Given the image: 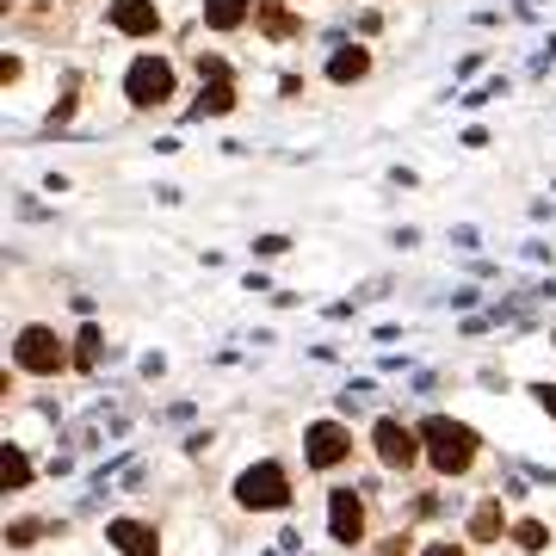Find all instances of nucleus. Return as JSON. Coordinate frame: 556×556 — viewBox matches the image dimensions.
Masks as SVG:
<instances>
[{
  "instance_id": "nucleus-15",
  "label": "nucleus",
  "mask_w": 556,
  "mask_h": 556,
  "mask_svg": "<svg viewBox=\"0 0 556 556\" xmlns=\"http://www.w3.org/2000/svg\"><path fill=\"white\" fill-rule=\"evenodd\" d=\"M514 538H519V551H544V526H538V519H519Z\"/></svg>"
},
{
  "instance_id": "nucleus-9",
  "label": "nucleus",
  "mask_w": 556,
  "mask_h": 556,
  "mask_svg": "<svg viewBox=\"0 0 556 556\" xmlns=\"http://www.w3.org/2000/svg\"><path fill=\"white\" fill-rule=\"evenodd\" d=\"M112 544H118L124 556H161L155 551V532H149V526H137V519H118V526H112Z\"/></svg>"
},
{
  "instance_id": "nucleus-8",
  "label": "nucleus",
  "mask_w": 556,
  "mask_h": 556,
  "mask_svg": "<svg viewBox=\"0 0 556 556\" xmlns=\"http://www.w3.org/2000/svg\"><path fill=\"white\" fill-rule=\"evenodd\" d=\"M328 526H334L340 544H358V532H365V507L353 501V489H346V495H334V507H328Z\"/></svg>"
},
{
  "instance_id": "nucleus-10",
  "label": "nucleus",
  "mask_w": 556,
  "mask_h": 556,
  "mask_svg": "<svg viewBox=\"0 0 556 556\" xmlns=\"http://www.w3.org/2000/svg\"><path fill=\"white\" fill-rule=\"evenodd\" d=\"M229 105H236V87H229V80H211V87H204V100L192 105V118H223Z\"/></svg>"
},
{
  "instance_id": "nucleus-6",
  "label": "nucleus",
  "mask_w": 556,
  "mask_h": 556,
  "mask_svg": "<svg viewBox=\"0 0 556 556\" xmlns=\"http://www.w3.org/2000/svg\"><path fill=\"white\" fill-rule=\"evenodd\" d=\"M346 452H353V439H346V427H334V420H321V427H309V464H316V470L340 464Z\"/></svg>"
},
{
  "instance_id": "nucleus-4",
  "label": "nucleus",
  "mask_w": 556,
  "mask_h": 556,
  "mask_svg": "<svg viewBox=\"0 0 556 556\" xmlns=\"http://www.w3.org/2000/svg\"><path fill=\"white\" fill-rule=\"evenodd\" d=\"M20 365H25V371H38V378L62 371V340L50 334V328H25V334H20Z\"/></svg>"
},
{
  "instance_id": "nucleus-20",
  "label": "nucleus",
  "mask_w": 556,
  "mask_h": 556,
  "mask_svg": "<svg viewBox=\"0 0 556 556\" xmlns=\"http://www.w3.org/2000/svg\"><path fill=\"white\" fill-rule=\"evenodd\" d=\"M383 556H408V551H402V538H396V544H383Z\"/></svg>"
},
{
  "instance_id": "nucleus-3",
  "label": "nucleus",
  "mask_w": 556,
  "mask_h": 556,
  "mask_svg": "<svg viewBox=\"0 0 556 556\" xmlns=\"http://www.w3.org/2000/svg\"><path fill=\"white\" fill-rule=\"evenodd\" d=\"M236 489H241V507H285V495H291L278 464H254V470H248Z\"/></svg>"
},
{
  "instance_id": "nucleus-5",
  "label": "nucleus",
  "mask_w": 556,
  "mask_h": 556,
  "mask_svg": "<svg viewBox=\"0 0 556 556\" xmlns=\"http://www.w3.org/2000/svg\"><path fill=\"white\" fill-rule=\"evenodd\" d=\"M371 439H378V457L390 464V470H408V464L420 457V439L408 433L402 420H378V433H371Z\"/></svg>"
},
{
  "instance_id": "nucleus-16",
  "label": "nucleus",
  "mask_w": 556,
  "mask_h": 556,
  "mask_svg": "<svg viewBox=\"0 0 556 556\" xmlns=\"http://www.w3.org/2000/svg\"><path fill=\"white\" fill-rule=\"evenodd\" d=\"M260 20H266V31H273V38H285V31H291V20H285V7H278V0L260 13Z\"/></svg>"
},
{
  "instance_id": "nucleus-7",
  "label": "nucleus",
  "mask_w": 556,
  "mask_h": 556,
  "mask_svg": "<svg viewBox=\"0 0 556 556\" xmlns=\"http://www.w3.org/2000/svg\"><path fill=\"white\" fill-rule=\"evenodd\" d=\"M112 25L130 31V38H149L161 25V13H155V0H112Z\"/></svg>"
},
{
  "instance_id": "nucleus-17",
  "label": "nucleus",
  "mask_w": 556,
  "mask_h": 556,
  "mask_svg": "<svg viewBox=\"0 0 556 556\" xmlns=\"http://www.w3.org/2000/svg\"><path fill=\"white\" fill-rule=\"evenodd\" d=\"M80 365H100V334H93V328H87V334H80Z\"/></svg>"
},
{
  "instance_id": "nucleus-11",
  "label": "nucleus",
  "mask_w": 556,
  "mask_h": 556,
  "mask_svg": "<svg viewBox=\"0 0 556 556\" xmlns=\"http://www.w3.org/2000/svg\"><path fill=\"white\" fill-rule=\"evenodd\" d=\"M204 20L217 25V31H229V25L248 20V0H204Z\"/></svg>"
},
{
  "instance_id": "nucleus-13",
  "label": "nucleus",
  "mask_w": 556,
  "mask_h": 556,
  "mask_svg": "<svg viewBox=\"0 0 556 556\" xmlns=\"http://www.w3.org/2000/svg\"><path fill=\"white\" fill-rule=\"evenodd\" d=\"M365 68H371V56H365V50H340V56L328 62V75H334V80H358Z\"/></svg>"
},
{
  "instance_id": "nucleus-2",
  "label": "nucleus",
  "mask_w": 556,
  "mask_h": 556,
  "mask_svg": "<svg viewBox=\"0 0 556 556\" xmlns=\"http://www.w3.org/2000/svg\"><path fill=\"white\" fill-rule=\"evenodd\" d=\"M124 93L137 105H161V100H174V68L161 56H142L137 68H130V80H124Z\"/></svg>"
},
{
  "instance_id": "nucleus-14",
  "label": "nucleus",
  "mask_w": 556,
  "mask_h": 556,
  "mask_svg": "<svg viewBox=\"0 0 556 556\" xmlns=\"http://www.w3.org/2000/svg\"><path fill=\"white\" fill-rule=\"evenodd\" d=\"M495 532H501V507L489 501V507H477V519H470V538H482V544H489Z\"/></svg>"
},
{
  "instance_id": "nucleus-1",
  "label": "nucleus",
  "mask_w": 556,
  "mask_h": 556,
  "mask_svg": "<svg viewBox=\"0 0 556 556\" xmlns=\"http://www.w3.org/2000/svg\"><path fill=\"white\" fill-rule=\"evenodd\" d=\"M420 439H427V457H433L445 477H464V470L477 464V433H470V427H457V420H445V415L427 420Z\"/></svg>"
},
{
  "instance_id": "nucleus-18",
  "label": "nucleus",
  "mask_w": 556,
  "mask_h": 556,
  "mask_svg": "<svg viewBox=\"0 0 556 556\" xmlns=\"http://www.w3.org/2000/svg\"><path fill=\"white\" fill-rule=\"evenodd\" d=\"M427 556H464V551H457V544H433Z\"/></svg>"
},
{
  "instance_id": "nucleus-12",
  "label": "nucleus",
  "mask_w": 556,
  "mask_h": 556,
  "mask_svg": "<svg viewBox=\"0 0 556 556\" xmlns=\"http://www.w3.org/2000/svg\"><path fill=\"white\" fill-rule=\"evenodd\" d=\"M0 482H7V489H25V482H31V464H25L20 445H7V457H0Z\"/></svg>"
},
{
  "instance_id": "nucleus-19",
  "label": "nucleus",
  "mask_w": 556,
  "mask_h": 556,
  "mask_svg": "<svg viewBox=\"0 0 556 556\" xmlns=\"http://www.w3.org/2000/svg\"><path fill=\"white\" fill-rule=\"evenodd\" d=\"M538 396H544V408H551V415H556V383H551V390H538Z\"/></svg>"
}]
</instances>
